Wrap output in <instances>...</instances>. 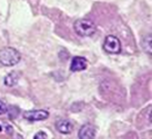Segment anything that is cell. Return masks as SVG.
I'll return each mask as SVG.
<instances>
[{"label":"cell","mask_w":152,"mask_h":139,"mask_svg":"<svg viewBox=\"0 0 152 139\" xmlns=\"http://www.w3.org/2000/svg\"><path fill=\"white\" fill-rule=\"evenodd\" d=\"M1 130H2V127L0 126V131H1Z\"/></svg>","instance_id":"cell-12"},{"label":"cell","mask_w":152,"mask_h":139,"mask_svg":"<svg viewBox=\"0 0 152 139\" xmlns=\"http://www.w3.org/2000/svg\"><path fill=\"white\" fill-rule=\"evenodd\" d=\"M21 59V56L17 49L12 47H4L0 49V63L6 67H11L17 65Z\"/></svg>","instance_id":"cell-1"},{"label":"cell","mask_w":152,"mask_h":139,"mask_svg":"<svg viewBox=\"0 0 152 139\" xmlns=\"http://www.w3.org/2000/svg\"><path fill=\"white\" fill-rule=\"evenodd\" d=\"M103 49L106 52L111 54V55H117L120 54L121 51V42L119 40V38H117L115 36L109 35L107 36L103 42Z\"/></svg>","instance_id":"cell-3"},{"label":"cell","mask_w":152,"mask_h":139,"mask_svg":"<svg viewBox=\"0 0 152 139\" xmlns=\"http://www.w3.org/2000/svg\"><path fill=\"white\" fill-rule=\"evenodd\" d=\"M19 80V74L17 71H11L4 77V85L7 87H13L18 84Z\"/></svg>","instance_id":"cell-8"},{"label":"cell","mask_w":152,"mask_h":139,"mask_svg":"<svg viewBox=\"0 0 152 139\" xmlns=\"http://www.w3.org/2000/svg\"><path fill=\"white\" fill-rule=\"evenodd\" d=\"M77 35L81 37H91L97 31V26L90 19H78L73 25Z\"/></svg>","instance_id":"cell-2"},{"label":"cell","mask_w":152,"mask_h":139,"mask_svg":"<svg viewBox=\"0 0 152 139\" xmlns=\"http://www.w3.org/2000/svg\"><path fill=\"white\" fill-rule=\"evenodd\" d=\"M34 139H47V134L43 132V131H38V132L34 136Z\"/></svg>","instance_id":"cell-11"},{"label":"cell","mask_w":152,"mask_h":139,"mask_svg":"<svg viewBox=\"0 0 152 139\" xmlns=\"http://www.w3.org/2000/svg\"><path fill=\"white\" fill-rule=\"evenodd\" d=\"M56 128L61 134H70L73 130V125L68 119H60L56 122Z\"/></svg>","instance_id":"cell-7"},{"label":"cell","mask_w":152,"mask_h":139,"mask_svg":"<svg viewBox=\"0 0 152 139\" xmlns=\"http://www.w3.org/2000/svg\"><path fill=\"white\" fill-rule=\"evenodd\" d=\"M49 117V113L47 110H29L23 113V118L29 120V121H41L46 120Z\"/></svg>","instance_id":"cell-4"},{"label":"cell","mask_w":152,"mask_h":139,"mask_svg":"<svg viewBox=\"0 0 152 139\" xmlns=\"http://www.w3.org/2000/svg\"><path fill=\"white\" fill-rule=\"evenodd\" d=\"M8 111V107L6 105V102L2 100H0V115H4Z\"/></svg>","instance_id":"cell-10"},{"label":"cell","mask_w":152,"mask_h":139,"mask_svg":"<svg viewBox=\"0 0 152 139\" xmlns=\"http://www.w3.org/2000/svg\"><path fill=\"white\" fill-rule=\"evenodd\" d=\"M97 134V128L91 124H86L79 130V139H94Z\"/></svg>","instance_id":"cell-5"},{"label":"cell","mask_w":152,"mask_h":139,"mask_svg":"<svg viewBox=\"0 0 152 139\" xmlns=\"http://www.w3.org/2000/svg\"><path fill=\"white\" fill-rule=\"evenodd\" d=\"M88 67V60L83 57H73L70 65V70L72 72L82 71Z\"/></svg>","instance_id":"cell-6"},{"label":"cell","mask_w":152,"mask_h":139,"mask_svg":"<svg viewBox=\"0 0 152 139\" xmlns=\"http://www.w3.org/2000/svg\"><path fill=\"white\" fill-rule=\"evenodd\" d=\"M142 47H143L144 51L148 55H151L152 46H151V36L150 35H148L145 38H143V40H142Z\"/></svg>","instance_id":"cell-9"}]
</instances>
